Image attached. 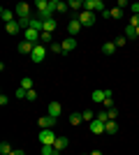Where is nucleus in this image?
<instances>
[{"label": "nucleus", "instance_id": "nucleus-1", "mask_svg": "<svg viewBox=\"0 0 139 155\" xmlns=\"http://www.w3.org/2000/svg\"><path fill=\"white\" fill-rule=\"evenodd\" d=\"M56 139H58V137L53 134L51 127H49V130H40V143H42V146H53Z\"/></svg>", "mask_w": 139, "mask_h": 155}, {"label": "nucleus", "instance_id": "nucleus-2", "mask_svg": "<svg viewBox=\"0 0 139 155\" xmlns=\"http://www.w3.org/2000/svg\"><path fill=\"white\" fill-rule=\"evenodd\" d=\"M74 19H79L81 26H95V14H93V12H86V9H81L79 14H74Z\"/></svg>", "mask_w": 139, "mask_h": 155}, {"label": "nucleus", "instance_id": "nucleus-3", "mask_svg": "<svg viewBox=\"0 0 139 155\" xmlns=\"http://www.w3.org/2000/svg\"><path fill=\"white\" fill-rule=\"evenodd\" d=\"M84 9L86 12H104V2L102 0H84Z\"/></svg>", "mask_w": 139, "mask_h": 155}, {"label": "nucleus", "instance_id": "nucleus-4", "mask_svg": "<svg viewBox=\"0 0 139 155\" xmlns=\"http://www.w3.org/2000/svg\"><path fill=\"white\" fill-rule=\"evenodd\" d=\"M44 58H46V49H44V44H35L33 53H30V60H33V63H44Z\"/></svg>", "mask_w": 139, "mask_h": 155}, {"label": "nucleus", "instance_id": "nucleus-5", "mask_svg": "<svg viewBox=\"0 0 139 155\" xmlns=\"http://www.w3.org/2000/svg\"><path fill=\"white\" fill-rule=\"evenodd\" d=\"M14 14H16V19H30V5L28 2H19L16 5V9H14Z\"/></svg>", "mask_w": 139, "mask_h": 155}, {"label": "nucleus", "instance_id": "nucleus-6", "mask_svg": "<svg viewBox=\"0 0 139 155\" xmlns=\"http://www.w3.org/2000/svg\"><path fill=\"white\" fill-rule=\"evenodd\" d=\"M23 39H26V42H30V44H40L42 32L33 30V28H28V30H23Z\"/></svg>", "mask_w": 139, "mask_h": 155}, {"label": "nucleus", "instance_id": "nucleus-7", "mask_svg": "<svg viewBox=\"0 0 139 155\" xmlns=\"http://www.w3.org/2000/svg\"><path fill=\"white\" fill-rule=\"evenodd\" d=\"M81 28H84V26H81V21L79 19H72L70 23H67V35H70V37H77Z\"/></svg>", "mask_w": 139, "mask_h": 155}, {"label": "nucleus", "instance_id": "nucleus-8", "mask_svg": "<svg viewBox=\"0 0 139 155\" xmlns=\"http://www.w3.org/2000/svg\"><path fill=\"white\" fill-rule=\"evenodd\" d=\"M56 120H58V118H53V116H49V114H46L44 118H40V120H37V125H40V130H49V127L53 130Z\"/></svg>", "mask_w": 139, "mask_h": 155}, {"label": "nucleus", "instance_id": "nucleus-9", "mask_svg": "<svg viewBox=\"0 0 139 155\" xmlns=\"http://www.w3.org/2000/svg\"><path fill=\"white\" fill-rule=\"evenodd\" d=\"M46 114L53 118H60V114H63V107H60V102H49V107H46Z\"/></svg>", "mask_w": 139, "mask_h": 155}, {"label": "nucleus", "instance_id": "nucleus-10", "mask_svg": "<svg viewBox=\"0 0 139 155\" xmlns=\"http://www.w3.org/2000/svg\"><path fill=\"white\" fill-rule=\"evenodd\" d=\"M60 44H63V53H70V51H74V49H77V44H79V42H77V37H67V39H63Z\"/></svg>", "mask_w": 139, "mask_h": 155}, {"label": "nucleus", "instance_id": "nucleus-11", "mask_svg": "<svg viewBox=\"0 0 139 155\" xmlns=\"http://www.w3.org/2000/svg\"><path fill=\"white\" fill-rule=\"evenodd\" d=\"M33 49H35V44L26 42V39H23V42H19V46H16V51L23 53V56H30V53H33Z\"/></svg>", "mask_w": 139, "mask_h": 155}, {"label": "nucleus", "instance_id": "nucleus-12", "mask_svg": "<svg viewBox=\"0 0 139 155\" xmlns=\"http://www.w3.org/2000/svg\"><path fill=\"white\" fill-rule=\"evenodd\" d=\"M91 132H93V134H98V137H100V134H107V130H104V123L95 118V120L91 123Z\"/></svg>", "mask_w": 139, "mask_h": 155}, {"label": "nucleus", "instance_id": "nucleus-13", "mask_svg": "<svg viewBox=\"0 0 139 155\" xmlns=\"http://www.w3.org/2000/svg\"><path fill=\"white\" fill-rule=\"evenodd\" d=\"M0 19L5 21V23H12V21H16V14H14L12 9H5V7H2V9H0Z\"/></svg>", "mask_w": 139, "mask_h": 155}, {"label": "nucleus", "instance_id": "nucleus-14", "mask_svg": "<svg viewBox=\"0 0 139 155\" xmlns=\"http://www.w3.org/2000/svg\"><path fill=\"white\" fill-rule=\"evenodd\" d=\"M67 146H70V139H67V137H58V139H56V143H53V148L58 150V153H60V150H65Z\"/></svg>", "mask_w": 139, "mask_h": 155}, {"label": "nucleus", "instance_id": "nucleus-15", "mask_svg": "<svg viewBox=\"0 0 139 155\" xmlns=\"http://www.w3.org/2000/svg\"><path fill=\"white\" fill-rule=\"evenodd\" d=\"M5 30H7V35H16V32H21L23 28L19 26V21H12V23H5Z\"/></svg>", "mask_w": 139, "mask_h": 155}, {"label": "nucleus", "instance_id": "nucleus-16", "mask_svg": "<svg viewBox=\"0 0 139 155\" xmlns=\"http://www.w3.org/2000/svg\"><path fill=\"white\" fill-rule=\"evenodd\" d=\"M91 100H93V102H102V104H104L107 95H104V91H100V88H95V91H93V95H91Z\"/></svg>", "mask_w": 139, "mask_h": 155}, {"label": "nucleus", "instance_id": "nucleus-17", "mask_svg": "<svg viewBox=\"0 0 139 155\" xmlns=\"http://www.w3.org/2000/svg\"><path fill=\"white\" fill-rule=\"evenodd\" d=\"M114 51H116V42H104V44H102V53H104V56H111Z\"/></svg>", "mask_w": 139, "mask_h": 155}, {"label": "nucleus", "instance_id": "nucleus-18", "mask_svg": "<svg viewBox=\"0 0 139 155\" xmlns=\"http://www.w3.org/2000/svg\"><path fill=\"white\" fill-rule=\"evenodd\" d=\"M67 5H70V9H72V12H77V14H79L81 9H84V0H70Z\"/></svg>", "mask_w": 139, "mask_h": 155}, {"label": "nucleus", "instance_id": "nucleus-19", "mask_svg": "<svg viewBox=\"0 0 139 155\" xmlns=\"http://www.w3.org/2000/svg\"><path fill=\"white\" fill-rule=\"evenodd\" d=\"M104 130H107V134H116V130H118L116 120H107V123H104Z\"/></svg>", "mask_w": 139, "mask_h": 155}, {"label": "nucleus", "instance_id": "nucleus-20", "mask_svg": "<svg viewBox=\"0 0 139 155\" xmlns=\"http://www.w3.org/2000/svg\"><path fill=\"white\" fill-rule=\"evenodd\" d=\"M81 120H84V116H81V114H70V125H74V127H77V125H81Z\"/></svg>", "mask_w": 139, "mask_h": 155}, {"label": "nucleus", "instance_id": "nucleus-21", "mask_svg": "<svg viewBox=\"0 0 139 155\" xmlns=\"http://www.w3.org/2000/svg\"><path fill=\"white\" fill-rule=\"evenodd\" d=\"M56 26H58V23H56V19L44 21V32H53V30H56Z\"/></svg>", "mask_w": 139, "mask_h": 155}, {"label": "nucleus", "instance_id": "nucleus-22", "mask_svg": "<svg viewBox=\"0 0 139 155\" xmlns=\"http://www.w3.org/2000/svg\"><path fill=\"white\" fill-rule=\"evenodd\" d=\"M40 44H53V32H42Z\"/></svg>", "mask_w": 139, "mask_h": 155}, {"label": "nucleus", "instance_id": "nucleus-23", "mask_svg": "<svg viewBox=\"0 0 139 155\" xmlns=\"http://www.w3.org/2000/svg\"><path fill=\"white\" fill-rule=\"evenodd\" d=\"M109 16H111V19H123V9H121V7H114V9H109Z\"/></svg>", "mask_w": 139, "mask_h": 155}, {"label": "nucleus", "instance_id": "nucleus-24", "mask_svg": "<svg viewBox=\"0 0 139 155\" xmlns=\"http://www.w3.org/2000/svg\"><path fill=\"white\" fill-rule=\"evenodd\" d=\"M12 146H9V143H7V141H2V143H0V155H9V153H12Z\"/></svg>", "mask_w": 139, "mask_h": 155}, {"label": "nucleus", "instance_id": "nucleus-25", "mask_svg": "<svg viewBox=\"0 0 139 155\" xmlns=\"http://www.w3.org/2000/svg\"><path fill=\"white\" fill-rule=\"evenodd\" d=\"M132 37H137V28H134V26H127L125 28V39H132Z\"/></svg>", "mask_w": 139, "mask_h": 155}, {"label": "nucleus", "instance_id": "nucleus-26", "mask_svg": "<svg viewBox=\"0 0 139 155\" xmlns=\"http://www.w3.org/2000/svg\"><path fill=\"white\" fill-rule=\"evenodd\" d=\"M21 88H26V91H33V79H30V77H23V81H21Z\"/></svg>", "mask_w": 139, "mask_h": 155}, {"label": "nucleus", "instance_id": "nucleus-27", "mask_svg": "<svg viewBox=\"0 0 139 155\" xmlns=\"http://www.w3.org/2000/svg\"><path fill=\"white\" fill-rule=\"evenodd\" d=\"M42 155H60L53 146H42Z\"/></svg>", "mask_w": 139, "mask_h": 155}, {"label": "nucleus", "instance_id": "nucleus-28", "mask_svg": "<svg viewBox=\"0 0 139 155\" xmlns=\"http://www.w3.org/2000/svg\"><path fill=\"white\" fill-rule=\"evenodd\" d=\"M49 51L51 53H63V44H60V42H53V44L49 46Z\"/></svg>", "mask_w": 139, "mask_h": 155}, {"label": "nucleus", "instance_id": "nucleus-29", "mask_svg": "<svg viewBox=\"0 0 139 155\" xmlns=\"http://www.w3.org/2000/svg\"><path fill=\"white\" fill-rule=\"evenodd\" d=\"M35 7H37V12H44L46 7H49V0H37V2H35Z\"/></svg>", "mask_w": 139, "mask_h": 155}, {"label": "nucleus", "instance_id": "nucleus-30", "mask_svg": "<svg viewBox=\"0 0 139 155\" xmlns=\"http://www.w3.org/2000/svg\"><path fill=\"white\" fill-rule=\"evenodd\" d=\"M81 116H84V120H88V123H93V120H95V114H93L91 109H86L84 114H81Z\"/></svg>", "mask_w": 139, "mask_h": 155}, {"label": "nucleus", "instance_id": "nucleus-31", "mask_svg": "<svg viewBox=\"0 0 139 155\" xmlns=\"http://www.w3.org/2000/svg\"><path fill=\"white\" fill-rule=\"evenodd\" d=\"M107 114H109V120H116V118H118V111H116V107H114V109H107Z\"/></svg>", "mask_w": 139, "mask_h": 155}, {"label": "nucleus", "instance_id": "nucleus-32", "mask_svg": "<svg viewBox=\"0 0 139 155\" xmlns=\"http://www.w3.org/2000/svg\"><path fill=\"white\" fill-rule=\"evenodd\" d=\"M95 118H98V120H102V123H107V120H109V114H107V111H100Z\"/></svg>", "mask_w": 139, "mask_h": 155}, {"label": "nucleus", "instance_id": "nucleus-33", "mask_svg": "<svg viewBox=\"0 0 139 155\" xmlns=\"http://www.w3.org/2000/svg\"><path fill=\"white\" fill-rule=\"evenodd\" d=\"M26 95H28L26 88H16V97H19V100H26Z\"/></svg>", "mask_w": 139, "mask_h": 155}, {"label": "nucleus", "instance_id": "nucleus-34", "mask_svg": "<svg viewBox=\"0 0 139 155\" xmlns=\"http://www.w3.org/2000/svg\"><path fill=\"white\" fill-rule=\"evenodd\" d=\"M26 100H28V102H33V100H37V91H35V88H33V91H28Z\"/></svg>", "mask_w": 139, "mask_h": 155}, {"label": "nucleus", "instance_id": "nucleus-35", "mask_svg": "<svg viewBox=\"0 0 139 155\" xmlns=\"http://www.w3.org/2000/svg\"><path fill=\"white\" fill-rule=\"evenodd\" d=\"M130 26L139 28V14H132V19H130Z\"/></svg>", "mask_w": 139, "mask_h": 155}, {"label": "nucleus", "instance_id": "nucleus-36", "mask_svg": "<svg viewBox=\"0 0 139 155\" xmlns=\"http://www.w3.org/2000/svg\"><path fill=\"white\" fill-rule=\"evenodd\" d=\"M125 42H127V39H125V35H123V37L116 39V46H125Z\"/></svg>", "mask_w": 139, "mask_h": 155}, {"label": "nucleus", "instance_id": "nucleus-37", "mask_svg": "<svg viewBox=\"0 0 139 155\" xmlns=\"http://www.w3.org/2000/svg\"><path fill=\"white\" fill-rule=\"evenodd\" d=\"M130 9H132V14H139V2H132V5H130Z\"/></svg>", "mask_w": 139, "mask_h": 155}, {"label": "nucleus", "instance_id": "nucleus-38", "mask_svg": "<svg viewBox=\"0 0 139 155\" xmlns=\"http://www.w3.org/2000/svg\"><path fill=\"white\" fill-rule=\"evenodd\" d=\"M7 102H9V100H7V95H5V93H2V95H0V107H5Z\"/></svg>", "mask_w": 139, "mask_h": 155}, {"label": "nucleus", "instance_id": "nucleus-39", "mask_svg": "<svg viewBox=\"0 0 139 155\" xmlns=\"http://www.w3.org/2000/svg\"><path fill=\"white\" fill-rule=\"evenodd\" d=\"M9 155H26V153H23V150H12Z\"/></svg>", "mask_w": 139, "mask_h": 155}, {"label": "nucleus", "instance_id": "nucleus-40", "mask_svg": "<svg viewBox=\"0 0 139 155\" xmlns=\"http://www.w3.org/2000/svg\"><path fill=\"white\" fill-rule=\"evenodd\" d=\"M88 155H102V153H100V150H93V153H88Z\"/></svg>", "mask_w": 139, "mask_h": 155}, {"label": "nucleus", "instance_id": "nucleus-41", "mask_svg": "<svg viewBox=\"0 0 139 155\" xmlns=\"http://www.w3.org/2000/svg\"><path fill=\"white\" fill-rule=\"evenodd\" d=\"M137 37H139V28H137Z\"/></svg>", "mask_w": 139, "mask_h": 155}]
</instances>
